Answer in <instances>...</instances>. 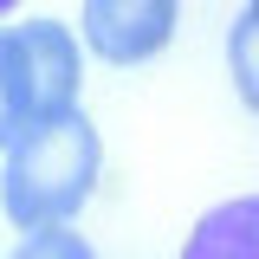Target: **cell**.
<instances>
[{
	"instance_id": "1",
	"label": "cell",
	"mask_w": 259,
	"mask_h": 259,
	"mask_svg": "<svg viewBox=\"0 0 259 259\" xmlns=\"http://www.w3.org/2000/svg\"><path fill=\"white\" fill-rule=\"evenodd\" d=\"M104 168V143L84 110H59L46 123L20 130L7 143V175H0V207L13 227H59L71 221L97 188Z\"/></svg>"
},
{
	"instance_id": "2",
	"label": "cell",
	"mask_w": 259,
	"mask_h": 259,
	"mask_svg": "<svg viewBox=\"0 0 259 259\" xmlns=\"http://www.w3.org/2000/svg\"><path fill=\"white\" fill-rule=\"evenodd\" d=\"M78 110V39L59 20L0 26V149L20 130Z\"/></svg>"
},
{
	"instance_id": "3",
	"label": "cell",
	"mask_w": 259,
	"mask_h": 259,
	"mask_svg": "<svg viewBox=\"0 0 259 259\" xmlns=\"http://www.w3.org/2000/svg\"><path fill=\"white\" fill-rule=\"evenodd\" d=\"M175 39V0H84V46L110 65H143Z\"/></svg>"
},
{
	"instance_id": "4",
	"label": "cell",
	"mask_w": 259,
	"mask_h": 259,
	"mask_svg": "<svg viewBox=\"0 0 259 259\" xmlns=\"http://www.w3.org/2000/svg\"><path fill=\"white\" fill-rule=\"evenodd\" d=\"M182 259H259V201L240 194V201L214 207V214L188 233Z\"/></svg>"
},
{
	"instance_id": "5",
	"label": "cell",
	"mask_w": 259,
	"mask_h": 259,
	"mask_svg": "<svg viewBox=\"0 0 259 259\" xmlns=\"http://www.w3.org/2000/svg\"><path fill=\"white\" fill-rule=\"evenodd\" d=\"M13 259H97V253L84 246V233H65V221H59V227H32Z\"/></svg>"
},
{
	"instance_id": "6",
	"label": "cell",
	"mask_w": 259,
	"mask_h": 259,
	"mask_svg": "<svg viewBox=\"0 0 259 259\" xmlns=\"http://www.w3.org/2000/svg\"><path fill=\"white\" fill-rule=\"evenodd\" d=\"M13 7H20V0H0V20H7V13H13Z\"/></svg>"
}]
</instances>
